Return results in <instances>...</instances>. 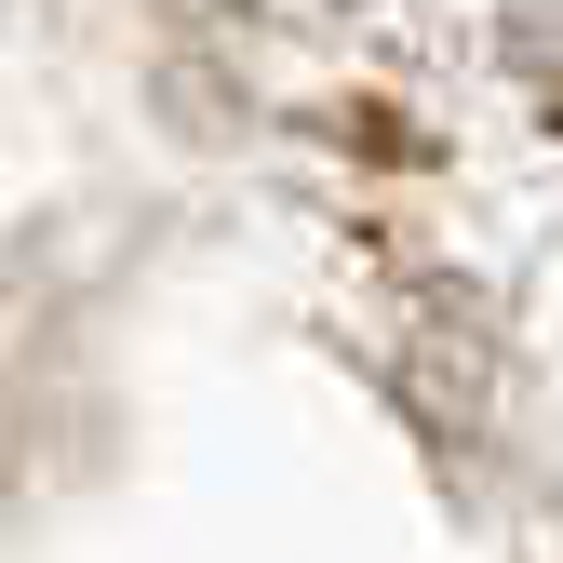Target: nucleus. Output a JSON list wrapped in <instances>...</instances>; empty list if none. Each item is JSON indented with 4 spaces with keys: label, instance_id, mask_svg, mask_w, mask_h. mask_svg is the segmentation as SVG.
<instances>
[{
    "label": "nucleus",
    "instance_id": "f257e3e1",
    "mask_svg": "<svg viewBox=\"0 0 563 563\" xmlns=\"http://www.w3.org/2000/svg\"><path fill=\"white\" fill-rule=\"evenodd\" d=\"M188 14H229V27H349L363 0H188Z\"/></svg>",
    "mask_w": 563,
    "mask_h": 563
}]
</instances>
